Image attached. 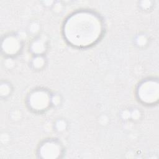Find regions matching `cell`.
Segmentation results:
<instances>
[{
  "label": "cell",
  "mask_w": 159,
  "mask_h": 159,
  "mask_svg": "<svg viewBox=\"0 0 159 159\" xmlns=\"http://www.w3.org/2000/svg\"><path fill=\"white\" fill-rule=\"evenodd\" d=\"M140 111L137 109H135L130 112V117L134 119H138L140 117Z\"/></svg>",
  "instance_id": "cell-10"
},
{
  "label": "cell",
  "mask_w": 159,
  "mask_h": 159,
  "mask_svg": "<svg viewBox=\"0 0 159 159\" xmlns=\"http://www.w3.org/2000/svg\"><path fill=\"white\" fill-rule=\"evenodd\" d=\"M40 153L44 158H56L60 153V148L57 143L50 142L44 143L41 148Z\"/></svg>",
  "instance_id": "cell-4"
},
{
  "label": "cell",
  "mask_w": 159,
  "mask_h": 159,
  "mask_svg": "<svg viewBox=\"0 0 159 159\" xmlns=\"http://www.w3.org/2000/svg\"><path fill=\"white\" fill-rule=\"evenodd\" d=\"M141 6L143 8V9H148L150 8V7L152 6V2L151 1H142L141 2Z\"/></svg>",
  "instance_id": "cell-12"
},
{
  "label": "cell",
  "mask_w": 159,
  "mask_h": 159,
  "mask_svg": "<svg viewBox=\"0 0 159 159\" xmlns=\"http://www.w3.org/2000/svg\"><path fill=\"white\" fill-rule=\"evenodd\" d=\"M45 63L44 58L42 56H36L32 61V65L35 68H41Z\"/></svg>",
  "instance_id": "cell-7"
},
{
  "label": "cell",
  "mask_w": 159,
  "mask_h": 159,
  "mask_svg": "<svg viewBox=\"0 0 159 159\" xmlns=\"http://www.w3.org/2000/svg\"><path fill=\"white\" fill-rule=\"evenodd\" d=\"M101 31L100 21L90 13L75 14L69 18L65 25V35L68 40L78 46L93 43L98 39Z\"/></svg>",
  "instance_id": "cell-1"
},
{
  "label": "cell",
  "mask_w": 159,
  "mask_h": 159,
  "mask_svg": "<svg viewBox=\"0 0 159 159\" xmlns=\"http://www.w3.org/2000/svg\"><path fill=\"white\" fill-rule=\"evenodd\" d=\"M60 99L59 96H54L53 98H52L51 99V100H52L53 104H55V105H58V104L60 103V99Z\"/></svg>",
  "instance_id": "cell-13"
},
{
  "label": "cell",
  "mask_w": 159,
  "mask_h": 159,
  "mask_svg": "<svg viewBox=\"0 0 159 159\" xmlns=\"http://www.w3.org/2000/svg\"><path fill=\"white\" fill-rule=\"evenodd\" d=\"M19 40L15 37H9L4 39L2 43L3 50L8 54H14L20 48Z\"/></svg>",
  "instance_id": "cell-5"
},
{
  "label": "cell",
  "mask_w": 159,
  "mask_h": 159,
  "mask_svg": "<svg viewBox=\"0 0 159 159\" xmlns=\"http://www.w3.org/2000/svg\"><path fill=\"white\" fill-rule=\"evenodd\" d=\"M39 25L37 24V23H33L32 24H31L30 25V31L34 34V33H36L39 30Z\"/></svg>",
  "instance_id": "cell-11"
},
{
  "label": "cell",
  "mask_w": 159,
  "mask_h": 159,
  "mask_svg": "<svg viewBox=\"0 0 159 159\" xmlns=\"http://www.w3.org/2000/svg\"><path fill=\"white\" fill-rule=\"evenodd\" d=\"M45 49V42L42 40L38 39L34 41V43L32 44L31 50L34 53L37 55H40L43 53Z\"/></svg>",
  "instance_id": "cell-6"
},
{
  "label": "cell",
  "mask_w": 159,
  "mask_h": 159,
  "mask_svg": "<svg viewBox=\"0 0 159 159\" xmlns=\"http://www.w3.org/2000/svg\"><path fill=\"white\" fill-rule=\"evenodd\" d=\"M137 44L139 46H143L146 44L147 43V38L143 36V35H140V36H139L138 38L137 39Z\"/></svg>",
  "instance_id": "cell-9"
},
{
  "label": "cell",
  "mask_w": 159,
  "mask_h": 159,
  "mask_svg": "<svg viewBox=\"0 0 159 159\" xmlns=\"http://www.w3.org/2000/svg\"><path fill=\"white\" fill-rule=\"evenodd\" d=\"M66 123L63 120H58L56 123V127L58 131H63L66 128Z\"/></svg>",
  "instance_id": "cell-8"
},
{
  "label": "cell",
  "mask_w": 159,
  "mask_h": 159,
  "mask_svg": "<svg viewBox=\"0 0 159 159\" xmlns=\"http://www.w3.org/2000/svg\"><path fill=\"white\" fill-rule=\"evenodd\" d=\"M50 101L48 95L45 91H37L30 96L29 104L35 110H42L47 107Z\"/></svg>",
  "instance_id": "cell-3"
},
{
  "label": "cell",
  "mask_w": 159,
  "mask_h": 159,
  "mask_svg": "<svg viewBox=\"0 0 159 159\" xmlns=\"http://www.w3.org/2000/svg\"><path fill=\"white\" fill-rule=\"evenodd\" d=\"M139 97L143 102L151 104L158 99V85L157 82L148 81L143 83L139 88Z\"/></svg>",
  "instance_id": "cell-2"
}]
</instances>
